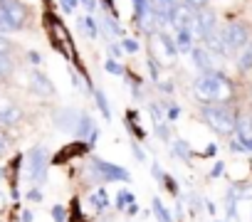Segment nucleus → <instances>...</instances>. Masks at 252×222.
Here are the masks:
<instances>
[{
  "label": "nucleus",
  "instance_id": "1",
  "mask_svg": "<svg viewBox=\"0 0 252 222\" xmlns=\"http://www.w3.org/2000/svg\"><path fill=\"white\" fill-rule=\"evenodd\" d=\"M193 91L198 99H203L208 104H225L232 99V82L220 72H205L195 79Z\"/></svg>",
  "mask_w": 252,
  "mask_h": 222
},
{
  "label": "nucleus",
  "instance_id": "2",
  "mask_svg": "<svg viewBox=\"0 0 252 222\" xmlns=\"http://www.w3.org/2000/svg\"><path fill=\"white\" fill-rule=\"evenodd\" d=\"M203 119H205V124H208L215 134H220V136H230V134L235 131V124H237V119L232 116V111L225 109L222 104L205 106V109H203Z\"/></svg>",
  "mask_w": 252,
  "mask_h": 222
},
{
  "label": "nucleus",
  "instance_id": "3",
  "mask_svg": "<svg viewBox=\"0 0 252 222\" xmlns=\"http://www.w3.org/2000/svg\"><path fill=\"white\" fill-rule=\"evenodd\" d=\"M0 15H3L13 30H23L28 25V8L20 0H0Z\"/></svg>",
  "mask_w": 252,
  "mask_h": 222
},
{
  "label": "nucleus",
  "instance_id": "4",
  "mask_svg": "<svg viewBox=\"0 0 252 222\" xmlns=\"http://www.w3.org/2000/svg\"><path fill=\"white\" fill-rule=\"evenodd\" d=\"M222 40H225L227 52H237V50H242V47L247 45L250 30H247V25H242V23H230L227 28H222Z\"/></svg>",
  "mask_w": 252,
  "mask_h": 222
},
{
  "label": "nucleus",
  "instance_id": "5",
  "mask_svg": "<svg viewBox=\"0 0 252 222\" xmlns=\"http://www.w3.org/2000/svg\"><path fill=\"white\" fill-rule=\"evenodd\" d=\"M92 170L104 180V183H111V180H121V183H129V170H124L121 166H114L109 161H101V158H94L92 161Z\"/></svg>",
  "mask_w": 252,
  "mask_h": 222
},
{
  "label": "nucleus",
  "instance_id": "6",
  "mask_svg": "<svg viewBox=\"0 0 252 222\" xmlns=\"http://www.w3.org/2000/svg\"><path fill=\"white\" fill-rule=\"evenodd\" d=\"M215 28H218V20H215V13H213L210 8L198 10L195 18H193V23H190V32H193V37H198V40H205Z\"/></svg>",
  "mask_w": 252,
  "mask_h": 222
},
{
  "label": "nucleus",
  "instance_id": "7",
  "mask_svg": "<svg viewBox=\"0 0 252 222\" xmlns=\"http://www.w3.org/2000/svg\"><path fill=\"white\" fill-rule=\"evenodd\" d=\"M28 158H30V180L32 183H42L47 178V151L35 146Z\"/></svg>",
  "mask_w": 252,
  "mask_h": 222
},
{
  "label": "nucleus",
  "instance_id": "8",
  "mask_svg": "<svg viewBox=\"0 0 252 222\" xmlns=\"http://www.w3.org/2000/svg\"><path fill=\"white\" fill-rule=\"evenodd\" d=\"M149 10L154 13L156 23L161 28L171 25V15L176 10V0H149Z\"/></svg>",
  "mask_w": 252,
  "mask_h": 222
},
{
  "label": "nucleus",
  "instance_id": "9",
  "mask_svg": "<svg viewBox=\"0 0 252 222\" xmlns=\"http://www.w3.org/2000/svg\"><path fill=\"white\" fill-rule=\"evenodd\" d=\"M30 86L37 96H55V84L50 82V77L40 69H32L30 72Z\"/></svg>",
  "mask_w": 252,
  "mask_h": 222
},
{
  "label": "nucleus",
  "instance_id": "10",
  "mask_svg": "<svg viewBox=\"0 0 252 222\" xmlns=\"http://www.w3.org/2000/svg\"><path fill=\"white\" fill-rule=\"evenodd\" d=\"M77 136L79 139H84L89 146L99 139V126H94V121H92V116L89 114H79V121H77Z\"/></svg>",
  "mask_w": 252,
  "mask_h": 222
},
{
  "label": "nucleus",
  "instance_id": "11",
  "mask_svg": "<svg viewBox=\"0 0 252 222\" xmlns=\"http://www.w3.org/2000/svg\"><path fill=\"white\" fill-rule=\"evenodd\" d=\"M193 18H195V13H193L188 5H183V3H176V10H173V15H171V28H173V30L190 28Z\"/></svg>",
  "mask_w": 252,
  "mask_h": 222
},
{
  "label": "nucleus",
  "instance_id": "12",
  "mask_svg": "<svg viewBox=\"0 0 252 222\" xmlns=\"http://www.w3.org/2000/svg\"><path fill=\"white\" fill-rule=\"evenodd\" d=\"M77 121H79V114L74 109H60L55 114V124L62 129V131H72L77 129Z\"/></svg>",
  "mask_w": 252,
  "mask_h": 222
},
{
  "label": "nucleus",
  "instance_id": "13",
  "mask_svg": "<svg viewBox=\"0 0 252 222\" xmlns=\"http://www.w3.org/2000/svg\"><path fill=\"white\" fill-rule=\"evenodd\" d=\"M20 106H15V104H10V101H3L0 104V124L3 126H15L18 121H20Z\"/></svg>",
  "mask_w": 252,
  "mask_h": 222
},
{
  "label": "nucleus",
  "instance_id": "14",
  "mask_svg": "<svg viewBox=\"0 0 252 222\" xmlns=\"http://www.w3.org/2000/svg\"><path fill=\"white\" fill-rule=\"evenodd\" d=\"M190 55H193V62H195V67L205 74V72H213V55L205 50V47H193L190 50Z\"/></svg>",
  "mask_w": 252,
  "mask_h": 222
},
{
  "label": "nucleus",
  "instance_id": "15",
  "mask_svg": "<svg viewBox=\"0 0 252 222\" xmlns=\"http://www.w3.org/2000/svg\"><path fill=\"white\" fill-rule=\"evenodd\" d=\"M193 32H190V28H183V30H176V37H173V42H176V50L178 52H190L193 50Z\"/></svg>",
  "mask_w": 252,
  "mask_h": 222
},
{
  "label": "nucleus",
  "instance_id": "16",
  "mask_svg": "<svg viewBox=\"0 0 252 222\" xmlns=\"http://www.w3.org/2000/svg\"><path fill=\"white\" fill-rule=\"evenodd\" d=\"M235 131H237V141H240V143L250 141V139H252V119H250V116H242V119H237V124H235Z\"/></svg>",
  "mask_w": 252,
  "mask_h": 222
},
{
  "label": "nucleus",
  "instance_id": "17",
  "mask_svg": "<svg viewBox=\"0 0 252 222\" xmlns=\"http://www.w3.org/2000/svg\"><path fill=\"white\" fill-rule=\"evenodd\" d=\"M89 202H92V207H94V210L104 212V210L109 207V197H106V190H104V188H101V190H94V193H92V197H89Z\"/></svg>",
  "mask_w": 252,
  "mask_h": 222
},
{
  "label": "nucleus",
  "instance_id": "18",
  "mask_svg": "<svg viewBox=\"0 0 252 222\" xmlns=\"http://www.w3.org/2000/svg\"><path fill=\"white\" fill-rule=\"evenodd\" d=\"M237 67H240V72H250L252 69V45L242 47L240 59H237Z\"/></svg>",
  "mask_w": 252,
  "mask_h": 222
},
{
  "label": "nucleus",
  "instance_id": "19",
  "mask_svg": "<svg viewBox=\"0 0 252 222\" xmlns=\"http://www.w3.org/2000/svg\"><path fill=\"white\" fill-rule=\"evenodd\" d=\"M151 205H154V215H156V220H158V222H171V215H168V210L163 207V202H161L158 197H154V202H151Z\"/></svg>",
  "mask_w": 252,
  "mask_h": 222
},
{
  "label": "nucleus",
  "instance_id": "20",
  "mask_svg": "<svg viewBox=\"0 0 252 222\" xmlns=\"http://www.w3.org/2000/svg\"><path fill=\"white\" fill-rule=\"evenodd\" d=\"M129 205H134V195H131L129 190H121V193L116 195V207L124 210V207H129Z\"/></svg>",
  "mask_w": 252,
  "mask_h": 222
},
{
  "label": "nucleus",
  "instance_id": "21",
  "mask_svg": "<svg viewBox=\"0 0 252 222\" xmlns=\"http://www.w3.org/2000/svg\"><path fill=\"white\" fill-rule=\"evenodd\" d=\"M79 25L84 28V32H87L89 37H96V35H99V30H96V23H94L92 18H82V20H79Z\"/></svg>",
  "mask_w": 252,
  "mask_h": 222
},
{
  "label": "nucleus",
  "instance_id": "22",
  "mask_svg": "<svg viewBox=\"0 0 252 222\" xmlns=\"http://www.w3.org/2000/svg\"><path fill=\"white\" fill-rule=\"evenodd\" d=\"M94 99H96V106L101 109V114H104V116L109 119V116H111V111H109V104H106V96H104L101 91H94Z\"/></svg>",
  "mask_w": 252,
  "mask_h": 222
},
{
  "label": "nucleus",
  "instance_id": "23",
  "mask_svg": "<svg viewBox=\"0 0 252 222\" xmlns=\"http://www.w3.org/2000/svg\"><path fill=\"white\" fill-rule=\"evenodd\" d=\"M173 151H176V156H181V158H190V148H188V143L186 141H176L173 143Z\"/></svg>",
  "mask_w": 252,
  "mask_h": 222
},
{
  "label": "nucleus",
  "instance_id": "24",
  "mask_svg": "<svg viewBox=\"0 0 252 222\" xmlns=\"http://www.w3.org/2000/svg\"><path fill=\"white\" fill-rule=\"evenodd\" d=\"M13 72V59L8 55H0V77H5Z\"/></svg>",
  "mask_w": 252,
  "mask_h": 222
},
{
  "label": "nucleus",
  "instance_id": "25",
  "mask_svg": "<svg viewBox=\"0 0 252 222\" xmlns=\"http://www.w3.org/2000/svg\"><path fill=\"white\" fill-rule=\"evenodd\" d=\"M52 217H55V222H67V210H64V205H55V207H52Z\"/></svg>",
  "mask_w": 252,
  "mask_h": 222
},
{
  "label": "nucleus",
  "instance_id": "26",
  "mask_svg": "<svg viewBox=\"0 0 252 222\" xmlns=\"http://www.w3.org/2000/svg\"><path fill=\"white\" fill-rule=\"evenodd\" d=\"M183 5H188L193 13H198V10L208 8V0H183Z\"/></svg>",
  "mask_w": 252,
  "mask_h": 222
},
{
  "label": "nucleus",
  "instance_id": "27",
  "mask_svg": "<svg viewBox=\"0 0 252 222\" xmlns=\"http://www.w3.org/2000/svg\"><path fill=\"white\" fill-rule=\"evenodd\" d=\"M104 25H106V32H111V35H119L121 32V28H119V23L114 18H104Z\"/></svg>",
  "mask_w": 252,
  "mask_h": 222
},
{
  "label": "nucleus",
  "instance_id": "28",
  "mask_svg": "<svg viewBox=\"0 0 252 222\" xmlns=\"http://www.w3.org/2000/svg\"><path fill=\"white\" fill-rule=\"evenodd\" d=\"M106 72H109V74H124V67H121L116 59H109V62H106Z\"/></svg>",
  "mask_w": 252,
  "mask_h": 222
},
{
  "label": "nucleus",
  "instance_id": "29",
  "mask_svg": "<svg viewBox=\"0 0 252 222\" xmlns=\"http://www.w3.org/2000/svg\"><path fill=\"white\" fill-rule=\"evenodd\" d=\"M121 47H124L126 52H129V55L139 52V42H136V40H124V42H121Z\"/></svg>",
  "mask_w": 252,
  "mask_h": 222
},
{
  "label": "nucleus",
  "instance_id": "30",
  "mask_svg": "<svg viewBox=\"0 0 252 222\" xmlns=\"http://www.w3.org/2000/svg\"><path fill=\"white\" fill-rule=\"evenodd\" d=\"M79 3L87 8V13H96V8H99V3H96V0H79Z\"/></svg>",
  "mask_w": 252,
  "mask_h": 222
},
{
  "label": "nucleus",
  "instance_id": "31",
  "mask_svg": "<svg viewBox=\"0 0 252 222\" xmlns=\"http://www.w3.org/2000/svg\"><path fill=\"white\" fill-rule=\"evenodd\" d=\"M77 3H79V0H62V10L64 13H72L77 8Z\"/></svg>",
  "mask_w": 252,
  "mask_h": 222
},
{
  "label": "nucleus",
  "instance_id": "32",
  "mask_svg": "<svg viewBox=\"0 0 252 222\" xmlns=\"http://www.w3.org/2000/svg\"><path fill=\"white\" fill-rule=\"evenodd\" d=\"M151 114H154V121L158 124V121L163 119V109H158V104H154V106H151Z\"/></svg>",
  "mask_w": 252,
  "mask_h": 222
},
{
  "label": "nucleus",
  "instance_id": "33",
  "mask_svg": "<svg viewBox=\"0 0 252 222\" xmlns=\"http://www.w3.org/2000/svg\"><path fill=\"white\" fill-rule=\"evenodd\" d=\"M156 134H158L161 139H168V129H166V124H156Z\"/></svg>",
  "mask_w": 252,
  "mask_h": 222
},
{
  "label": "nucleus",
  "instance_id": "34",
  "mask_svg": "<svg viewBox=\"0 0 252 222\" xmlns=\"http://www.w3.org/2000/svg\"><path fill=\"white\" fill-rule=\"evenodd\" d=\"M28 197H30L32 202H37V200H42V193H40V190L35 188V190H30V193H28Z\"/></svg>",
  "mask_w": 252,
  "mask_h": 222
},
{
  "label": "nucleus",
  "instance_id": "35",
  "mask_svg": "<svg viewBox=\"0 0 252 222\" xmlns=\"http://www.w3.org/2000/svg\"><path fill=\"white\" fill-rule=\"evenodd\" d=\"M178 116H181V109L178 106H171L168 109V119H178Z\"/></svg>",
  "mask_w": 252,
  "mask_h": 222
},
{
  "label": "nucleus",
  "instance_id": "36",
  "mask_svg": "<svg viewBox=\"0 0 252 222\" xmlns=\"http://www.w3.org/2000/svg\"><path fill=\"white\" fill-rule=\"evenodd\" d=\"M230 148H232L235 153H242V151H245V146H242L240 141H232V143H230Z\"/></svg>",
  "mask_w": 252,
  "mask_h": 222
},
{
  "label": "nucleus",
  "instance_id": "37",
  "mask_svg": "<svg viewBox=\"0 0 252 222\" xmlns=\"http://www.w3.org/2000/svg\"><path fill=\"white\" fill-rule=\"evenodd\" d=\"M5 146H8V136H5L3 131H0V153L5 151Z\"/></svg>",
  "mask_w": 252,
  "mask_h": 222
},
{
  "label": "nucleus",
  "instance_id": "38",
  "mask_svg": "<svg viewBox=\"0 0 252 222\" xmlns=\"http://www.w3.org/2000/svg\"><path fill=\"white\" fill-rule=\"evenodd\" d=\"M222 166H225V163H215V168H213V178L222 175Z\"/></svg>",
  "mask_w": 252,
  "mask_h": 222
},
{
  "label": "nucleus",
  "instance_id": "39",
  "mask_svg": "<svg viewBox=\"0 0 252 222\" xmlns=\"http://www.w3.org/2000/svg\"><path fill=\"white\" fill-rule=\"evenodd\" d=\"M111 55H114V57H121V55H124V50H121L119 45H111Z\"/></svg>",
  "mask_w": 252,
  "mask_h": 222
},
{
  "label": "nucleus",
  "instance_id": "40",
  "mask_svg": "<svg viewBox=\"0 0 252 222\" xmlns=\"http://www.w3.org/2000/svg\"><path fill=\"white\" fill-rule=\"evenodd\" d=\"M134 156H136L139 161H144V158H146V156H144V151H141L139 146H134Z\"/></svg>",
  "mask_w": 252,
  "mask_h": 222
},
{
  "label": "nucleus",
  "instance_id": "41",
  "mask_svg": "<svg viewBox=\"0 0 252 222\" xmlns=\"http://www.w3.org/2000/svg\"><path fill=\"white\" fill-rule=\"evenodd\" d=\"M20 220H23V222H32V212H30V210H25Z\"/></svg>",
  "mask_w": 252,
  "mask_h": 222
},
{
  "label": "nucleus",
  "instance_id": "42",
  "mask_svg": "<svg viewBox=\"0 0 252 222\" xmlns=\"http://www.w3.org/2000/svg\"><path fill=\"white\" fill-rule=\"evenodd\" d=\"M136 212H139V205H136V202H134V205H129V215H136Z\"/></svg>",
  "mask_w": 252,
  "mask_h": 222
}]
</instances>
